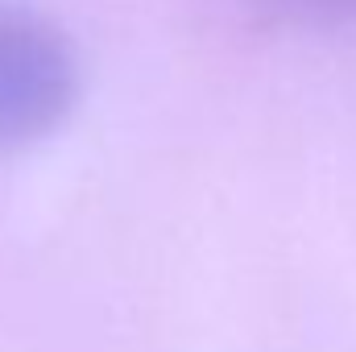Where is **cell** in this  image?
<instances>
[{
  "mask_svg": "<svg viewBox=\"0 0 356 352\" xmlns=\"http://www.w3.org/2000/svg\"><path fill=\"white\" fill-rule=\"evenodd\" d=\"M79 104L71 38L42 13L0 0V154L58 133Z\"/></svg>",
  "mask_w": 356,
  "mask_h": 352,
  "instance_id": "1",
  "label": "cell"
},
{
  "mask_svg": "<svg viewBox=\"0 0 356 352\" xmlns=\"http://www.w3.org/2000/svg\"><path fill=\"white\" fill-rule=\"evenodd\" d=\"M269 21L290 29H348L356 25V0H261Z\"/></svg>",
  "mask_w": 356,
  "mask_h": 352,
  "instance_id": "2",
  "label": "cell"
}]
</instances>
